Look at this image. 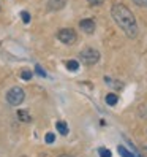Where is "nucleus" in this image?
<instances>
[{"mask_svg":"<svg viewBox=\"0 0 147 157\" xmlns=\"http://www.w3.org/2000/svg\"><path fill=\"white\" fill-rule=\"evenodd\" d=\"M111 14H112V17H114L116 24L127 33V36L134 38V36L138 35V24H136V19H134L133 13L128 10L125 5H122V3L112 5Z\"/></svg>","mask_w":147,"mask_h":157,"instance_id":"1","label":"nucleus"},{"mask_svg":"<svg viewBox=\"0 0 147 157\" xmlns=\"http://www.w3.org/2000/svg\"><path fill=\"white\" fill-rule=\"evenodd\" d=\"M24 98H25V92H24L22 87L14 86V87H11L10 90L6 92V101H8V103H10L11 106L21 105L22 101H24Z\"/></svg>","mask_w":147,"mask_h":157,"instance_id":"2","label":"nucleus"},{"mask_svg":"<svg viewBox=\"0 0 147 157\" xmlns=\"http://www.w3.org/2000/svg\"><path fill=\"white\" fill-rule=\"evenodd\" d=\"M79 59H81L82 63H86V65H95L100 60V52L94 48H84L79 52Z\"/></svg>","mask_w":147,"mask_h":157,"instance_id":"3","label":"nucleus"},{"mask_svg":"<svg viewBox=\"0 0 147 157\" xmlns=\"http://www.w3.org/2000/svg\"><path fill=\"white\" fill-rule=\"evenodd\" d=\"M57 38L63 43V44H75L78 40V35L76 32L70 29V27H65V29H60L57 32Z\"/></svg>","mask_w":147,"mask_h":157,"instance_id":"4","label":"nucleus"},{"mask_svg":"<svg viewBox=\"0 0 147 157\" xmlns=\"http://www.w3.org/2000/svg\"><path fill=\"white\" fill-rule=\"evenodd\" d=\"M79 27H81V30L86 32V33H94L95 32V21L94 19H81Z\"/></svg>","mask_w":147,"mask_h":157,"instance_id":"5","label":"nucleus"},{"mask_svg":"<svg viewBox=\"0 0 147 157\" xmlns=\"http://www.w3.org/2000/svg\"><path fill=\"white\" fill-rule=\"evenodd\" d=\"M65 3H67V0H49L48 8L49 10H62L65 6Z\"/></svg>","mask_w":147,"mask_h":157,"instance_id":"6","label":"nucleus"},{"mask_svg":"<svg viewBox=\"0 0 147 157\" xmlns=\"http://www.w3.org/2000/svg\"><path fill=\"white\" fill-rule=\"evenodd\" d=\"M17 119L22 122H30L32 121V116L27 109H17Z\"/></svg>","mask_w":147,"mask_h":157,"instance_id":"7","label":"nucleus"},{"mask_svg":"<svg viewBox=\"0 0 147 157\" xmlns=\"http://www.w3.org/2000/svg\"><path fill=\"white\" fill-rule=\"evenodd\" d=\"M56 127H57V130L60 132V135H68V125L63 122V121H59L56 124Z\"/></svg>","mask_w":147,"mask_h":157,"instance_id":"8","label":"nucleus"},{"mask_svg":"<svg viewBox=\"0 0 147 157\" xmlns=\"http://www.w3.org/2000/svg\"><path fill=\"white\" fill-rule=\"evenodd\" d=\"M117 101H119V97H117L116 94H108V95H106V103H108V105L114 106Z\"/></svg>","mask_w":147,"mask_h":157,"instance_id":"9","label":"nucleus"},{"mask_svg":"<svg viewBox=\"0 0 147 157\" xmlns=\"http://www.w3.org/2000/svg\"><path fill=\"white\" fill-rule=\"evenodd\" d=\"M117 151H119V154H120L122 157H134V155H133L130 151L127 149L125 146H119V147H117Z\"/></svg>","mask_w":147,"mask_h":157,"instance_id":"10","label":"nucleus"},{"mask_svg":"<svg viewBox=\"0 0 147 157\" xmlns=\"http://www.w3.org/2000/svg\"><path fill=\"white\" fill-rule=\"evenodd\" d=\"M67 68H68L70 71H78L79 63H78L76 60H68V62H67Z\"/></svg>","mask_w":147,"mask_h":157,"instance_id":"11","label":"nucleus"},{"mask_svg":"<svg viewBox=\"0 0 147 157\" xmlns=\"http://www.w3.org/2000/svg\"><path fill=\"white\" fill-rule=\"evenodd\" d=\"M32 76H33V73H32L30 70H22V71H21V78H22L24 81H30Z\"/></svg>","mask_w":147,"mask_h":157,"instance_id":"12","label":"nucleus"},{"mask_svg":"<svg viewBox=\"0 0 147 157\" xmlns=\"http://www.w3.org/2000/svg\"><path fill=\"white\" fill-rule=\"evenodd\" d=\"M98 154H100V157H112L111 151L106 149V147H100V149H98Z\"/></svg>","mask_w":147,"mask_h":157,"instance_id":"13","label":"nucleus"},{"mask_svg":"<svg viewBox=\"0 0 147 157\" xmlns=\"http://www.w3.org/2000/svg\"><path fill=\"white\" fill-rule=\"evenodd\" d=\"M105 82H106V84H111V86L117 87V89H120V87H122V84H120V82H114V81H112L111 78H108V76L105 78Z\"/></svg>","mask_w":147,"mask_h":157,"instance_id":"14","label":"nucleus"},{"mask_svg":"<svg viewBox=\"0 0 147 157\" xmlns=\"http://www.w3.org/2000/svg\"><path fill=\"white\" fill-rule=\"evenodd\" d=\"M54 140H56V135H54V133H46V136H44V141L48 143V144L54 143Z\"/></svg>","mask_w":147,"mask_h":157,"instance_id":"15","label":"nucleus"},{"mask_svg":"<svg viewBox=\"0 0 147 157\" xmlns=\"http://www.w3.org/2000/svg\"><path fill=\"white\" fill-rule=\"evenodd\" d=\"M21 17H22L24 24H29V22H30V14L27 13V11H22V13H21Z\"/></svg>","mask_w":147,"mask_h":157,"instance_id":"16","label":"nucleus"},{"mask_svg":"<svg viewBox=\"0 0 147 157\" xmlns=\"http://www.w3.org/2000/svg\"><path fill=\"white\" fill-rule=\"evenodd\" d=\"M35 73H36V75H38V76H43V78H46V71L40 67V65H36L35 67Z\"/></svg>","mask_w":147,"mask_h":157,"instance_id":"17","label":"nucleus"},{"mask_svg":"<svg viewBox=\"0 0 147 157\" xmlns=\"http://www.w3.org/2000/svg\"><path fill=\"white\" fill-rule=\"evenodd\" d=\"M87 2H89V5H92V6H100V5H103L105 0H87Z\"/></svg>","mask_w":147,"mask_h":157,"instance_id":"18","label":"nucleus"},{"mask_svg":"<svg viewBox=\"0 0 147 157\" xmlns=\"http://www.w3.org/2000/svg\"><path fill=\"white\" fill-rule=\"evenodd\" d=\"M133 2H134V5H138V6H141V8L147 6V0H133Z\"/></svg>","mask_w":147,"mask_h":157,"instance_id":"19","label":"nucleus"},{"mask_svg":"<svg viewBox=\"0 0 147 157\" xmlns=\"http://www.w3.org/2000/svg\"><path fill=\"white\" fill-rule=\"evenodd\" d=\"M59 157H71V155H67V154H63V155H59Z\"/></svg>","mask_w":147,"mask_h":157,"instance_id":"20","label":"nucleus"}]
</instances>
